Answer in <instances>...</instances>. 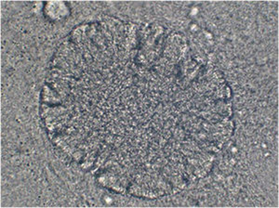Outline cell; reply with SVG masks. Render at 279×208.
Here are the masks:
<instances>
[{"mask_svg": "<svg viewBox=\"0 0 279 208\" xmlns=\"http://www.w3.org/2000/svg\"><path fill=\"white\" fill-rule=\"evenodd\" d=\"M48 7H46V13L50 19L59 20L66 17L69 14L68 8L65 3L63 2H52L47 3Z\"/></svg>", "mask_w": 279, "mask_h": 208, "instance_id": "obj_1", "label": "cell"}]
</instances>
